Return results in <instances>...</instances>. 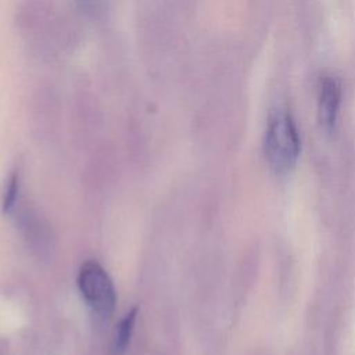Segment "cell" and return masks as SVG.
<instances>
[{
  "label": "cell",
  "mask_w": 355,
  "mask_h": 355,
  "mask_svg": "<svg viewBox=\"0 0 355 355\" xmlns=\"http://www.w3.org/2000/svg\"><path fill=\"white\" fill-rule=\"evenodd\" d=\"M15 22L32 51L42 58H57L78 43L75 21L62 12L55 0H21Z\"/></svg>",
  "instance_id": "obj_1"
},
{
  "label": "cell",
  "mask_w": 355,
  "mask_h": 355,
  "mask_svg": "<svg viewBox=\"0 0 355 355\" xmlns=\"http://www.w3.org/2000/svg\"><path fill=\"white\" fill-rule=\"evenodd\" d=\"M136 316H137V308H132L119 322L116 331H115V337H114V344H112V351L116 355H121L126 351L129 343H130V337L133 333V327H135V322H136Z\"/></svg>",
  "instance_id": "obj_5"
},
{
  "label": "cell",
  "mask_w": 355,
  "mask_h": 355,
  "mask_svg": "<svg viewBox=\"0 0 355 355\" xmlns=\"http://www.w3.org/2000/svg\"><path fill=\"white\" fill-rule=\"evenodd\" d=\"M78 287L86 304L97 315L107 318L116 304V293L107 270L96 261L85 262L78 273Z\"/></svg>",
  "instance_id": "obj_3"
},
{
  "label": "cell",
  "mask_w": 355,
  "mask_h": 355,
  "mask_svg": "<svg viewBox=\"0 0 355 355\" xmlns=\"http://www.w3.org/2000/svg\"><path fill=\"white\" fill-rule=\"evenodd\" d=\"M17 194H18V175L12 173L6 184V190H4V197H3V212L8 214L11 211V208L15 204L17 200Z\"/></svg>",
  "instance_id": "obj_6"
},
{
  "label": "cell",
  "mask_w": 355,
  "mask_h": 355,
  "mask_svg": "<svg viewBox=\"0 0 355 355\" xmlns=\"http://www.w3.org/2000/svg\"><path fill=\"white\" fill-rule=\"evenodd\" d=\"M340 105V89L331 79H324L319 93V122L320 126L330 132L334 128Z\"/></svg>",
  "instance_id": "obj_4"
},
{
  "label": "cell",
  "mask_w": 355,
  "mask_h": 355,
  "mask_svg": "<svg viewBox=\"0 0 355 355\" xmlns=\"http://www.w3.org/2000/svg\"><path fill=\"white\" fill-rule=\"evenodd\" d=\"M301 141L297 126L286 111H275L268 121L263 150L270 169L276 175H286L297 164Z\"/></svg>",
  "instance_id": "obj_2"
},
{
  "label": "cell",
  "mask_w": 355,
  "mask_h": 355,
  "mask_svg": "<svg viewBox=\"0 0 355 355\" xmlns=\"http://www.w3.org/2000/svg\"><path fill=\"white\" fill-rule=\"evenodd\" d=\"M96 1L97 0H76L80 10H85L86 12H93V10L96 7Z\"/></svg>",
  "instance_id": "obj_7"
}]
</instances>
